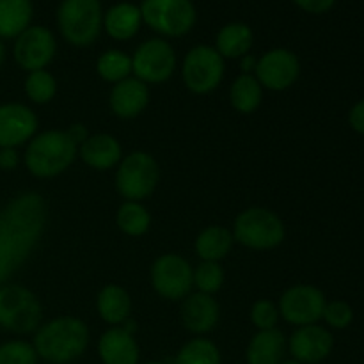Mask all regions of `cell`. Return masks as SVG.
I'll return each instance as SVG.
<instances>
[{
    "instance_id": "obj_1",
    "label": "cell",
    "mask_w": 364,
    "mask_h": 364,
    "mask_svg": "<svg viewBox=\"0 0 364 364\" xmlns=\"http://www.w3.org/2000/svg\"><path fill=\"white\" fill-rule=\"evenodd\" d=\"M45 224L46 203L38 192H21L0 210V287L31 256Z\"/></svg>"
},
{
    "instance_id": "obj_2",
    "label": "cell",
    "mask_w": 364,
    "mask_h": 364,
    "mask_svg": "<svg viewBox=\"0 0 364 364\" xmlns=\"http://www.w3.org/2000/svg\"><path fill=\"white\" fill-rule=\"evenodd\" d=\"M91 341L87 323L77 316H57L34 333L38 358L48 364H70L85 354Z\"/></svg>"
},
{
    "instance_id": "obj_3",
    "label": "cell",
    "mask_w": 364,
    "mask_h": 364,
    "mask_svg": "<svg viewBox=\"0 0 364 364\" xmlns=\"http://www.w3.org/2000/svg\"><path fill=\"white\" fill-rule=\"evenodd\" d=\"M77 156L78 146L66 130H45L27 142L23 162L32 176L48 180L66 173Z\"/></svg>"
},
{
    "instance_id": "obj_4",
    "label": "cell",
    "mask_w": 364,
    "mask_h": 364,
    "mask_svg": "<svg viewBox=\"0 0 364 364\" xmlns=\"http://www.w3.org/2000/svg\"><path fill=\"white\" fill-rule=\"evenodd\" d=\"M235 242L252 251H270L279 247L287 237L283 219L274 210L251 206L237 215L233 223Z\"/></svg>"
},
{
    "instance_id": "obj_5",
    "label": "cell",
    "mask_w": 364,
    "mask_h": 364,
    "mask_svg": "<svg viewBox=\"0 0 364 364\" xmlns=\"http://www.w3.org/2000/svg\"><path fill=\"white\" fill-rule=\"evenodd\" d=\"M57 25L70 45L91 46L103 28L102 4L100 0H63L57 9Z\"/></svg>"
},
{
    "instance_id": "obj_6",
    "label": "cell",
    "mask_w": 364,
    "mask_h": 364,
    "mask_svg": "<svg viewBox=\"0 0 364 364\" xmlns=\"http://www.w3.org/2000/svg\"><path fill=\"white\" fill-rule=\"evenodd\" d=\"M160 181V167L155 156L148 151H132L123 155L116 169V188L124 201L142 203L156 191Z\"/></svg>"
},
{
    "instance_id": "obj_7",
    "label": "cell",
    "mask_w": 364,
    "mask_h": 364,
    "mask_svg": "<svg viewBox=\"0 0 364 364\" xmlns=\"http://www.w3.org/2000/svg\"><path fill=\"white\" fill-rule=\"evenodd\" d=\"M43 308L27 287L6 283L0 287V327L14 334L36 333L41 326Z\"/></svg>"
},
{
    "instance_id": "obj_8",
    "label": "cell",
    "mask_w": 364,
    "mask_h": 364,
    "mask_svg": "<svg viewBox=\"0 0 364 364\" xmlns=\"http://www.w3.org/2000/svg\"><path fill=\"white\" fill-rule=\"evenodd\" d=\"M142 23L164 38H181L194 28L198 13L192 0H142Z\"/></svg>"
},
{
    "instance_id": "obj_9",
    "label": "cell",
    "mask_w": 364,
    "mask_h": 364,
    "mask_svg": "<svg viewBox=\"0 0 364 364\" xmlns=\"http://www.w3.org/2000/svg\"><path fill=\"white\" fill-rule=\"evenodd\" d=\"M226 63L213 46L198 45L191 48L181 64V78L185 87L194 95H210L220 85Z\"/></svg>"
},
{
    "instance_id": "obj_10",
    "label": "cell",
    "mask_w": 364,
    "mask_h": 364,
    "mask_svg": "<svg viewBox=\"0 0 364 364\" xmlns=\"http://www.w3.org/2000/svg\"><path fill=\"white\" fill-rule=\"evenodd\" d=\"M178 66L173 45L164 38L141 43L132 55V75L148 85H160L169 80Z\"/></svg>"
},
{
    "instance_id": "obj_11",
    "label": "cell",
    "mask_w": 364,
    "mask_h": 364,
    "mask_svg": "<svg viewBox=\"0 0 364 364\" xmlns=\"http://www.w3.org/2000/svg\"><path fill=\"white\" fill-rule=\"evenodd\" d=\"M151 287L166 301H183L194 288V267L183 256L167 252L153 262L149 270Z\"/></svg>"
},
{
    "instance_id": "obj_12",
    "label": "cell",
    "mask_w": 364,
    "mask_h": 364,
    "mask_svg": "<svg viewBox=\"0 0 364 364\" xmlns=\"http://www.w3.org/2000/svg\"><path fill=\"white\" fill-rule=\"evenodd\" d=\"M326 304L327 299L320 288L313 284H294L283 291L277 308L284 322L295 327H304L322 320Z\"/></svg>"
},
{
    "instance_id": "obj_13",
    "label": "cell",
    "mask_w": 364,
    "mask_h": 364,
    "mask_svg": "<svg viewBox=\"0 0 364 364\" xmlns=\"http://www.w3.org/2000/svg\"><path fill=\"white\" fill-rule=\"evenodd\" d=\"M252 75L267 91L283 92L297 84L301 77V60L291 50L272 48L256 60Z\"/></svg>"
},
{
    "instance_id": "obj_14",
    "label": "cell",
    "mask_w": 364,
    "mask_h": 364,
    "mask_svg": "<svg viewBox=\"0 0 364 364\" xmlns=\"http://www.w3.org/2000/svg\"><path fill=\"white\" fill-rule=\"evenodd\" d=\"M55 36L45 25H31L18 36L13 46L14 63L27 73L46 70L55 57Z\"/></svg>"
},
{
    "instance_id": "obj_15",
    "label": "cell",
    "mask_w": 364,
    "mask_h": 364,
    "mask_svg": "<svg viewBox=\"0 0 364 364\" xmlns=\"http://www.w3.org/2000/svg\"><path fill=\"white\" fill-rule=\"evenodd\" d=\"M39 119L25 103H0V148H14L27 144L38 134Z\"/></svg>"
},
{
    "instance_id": "obj_16",
    "label": "cell",
    "mask_w": 364,
    "mask_h": 364,
    "mask_svg": "<svg viewBox=\"0 0 364 364\" xmlns=\"http://www.w3.org/2000/svg\"><path fill=\"white\" fill-rule=\"evenodd\" d=\"M291 359L302 364H318L326 361L334 348V336L327 327L313 326L297 327L287 340Z\"/></svg>"
},
{
    "instance_id": "obj_17",
    "label": "cell",
    "mask_w": 364,
    "mask_h": 364,
    "mask_svg": "<svg viewBox=\"0 0 364 364\" xmlns=\"http://www.w3.org/2000/svg\"><path fill=\"white\" fill-rule=\"evenodd\" d=\"M220 320V306L213 295L192 291L181 304V322L188 333L205 336L212 333Z\"/></svg>"
},
{
    "instance_id": "obj_18",
    "label": "cell",
    "mask_w": 364,
    "mask_h": 364,
    "mask_svg": "<svg viewBox=\"0 0 364 364\" xmlns=\"http://www.w3.org/2000/svg\"><path fill=\"white\" fill-rule=\"evenodd\" d=\"M109 105L119 119H135L148 109L149 85L135 77L124 78L110 89Z\"/></svg>"
},
{
    "instance_id": "obj_19",
    "label": "cell",
    "mask_w": 364,
    "mask_h": 364,
    "mask_svg": "<svg viewBox=\"0 0 364 364\" xmlns=\"http://www.w3.org/2000/svg\"><path fill=\"white\" fill-rule=\"evenodd\" d=\"M98 355L102 364H139L141 347L135 340V334L117 326L110 327L100 336Z\"/></svg>"
},
{
    "instance_id": "obj_20",
    "label": "cell",
    "mask_w": 364,
    "mask_h": 364,
    "mask_svg": "<svg viewBox=\"0 0 364 364\" xmlns=\"http://www.w3.org/2000/svg\"><path fill=\"white\" fill-rule=\"evenodd\" d=\"M78 156L84 160L87 167L95 171H109L117 167L123 159V148L121 142L110 134H95L89 135L80 146H78Z\"/></svg>"
},
{
    "instance_id": "obj_21",
    "label": "cell",
    "mask_w": 364,
    "mask_h": 364,
    "mask_svg": "<svg viewBox=\"0 0 364 364\" xmlns=\"http://www.w3.org/2000/svg\"><path fill=\"white\" fill-rule=\"evenodd\" d=\"M287 336L279 329L258 331L245 348L247 364H281L287 355Z\"/></svg>"
},
{
    "instance_id": "obj_22",
    "label": "cell",
    "mask_w": 364,
    "mask_h": 364,
    "mask_svg": "<svg viewBox=\"0 0 364 364\" xmlns=\"http://www.w3.org/2000/svg\"><path fill=\"white\" fill-rule=\"evenodd\" d=\"M142 25L141 7L132 2H119L103 14V31L116 41L135 38Z\"/></svg>"
},
{
    "instance_id": "obj_23",
    "label": "cell",
    "mask_w": 364,
    "mask_h": 364,
    "mask_svg": "<svg viewBox=\"0 0 364 364\" xmlns=\"http://www.w3.org/2000/svg\"><path fill=\"white\" fill-rule=\"evenodd\" d=\"M96 311L110 327L123 326L132 313L130 294L119 284H107L96 297Z\"/></svg>"
},
{
    "instance_id": "obj_24",
    "label": "cell",
    "mask_w": 364,
    "mask_h": 364,
    "mask_svg": "<svg viewBox=\"0 0 364 364\" xmlns=\"http://www.w3.org/2000/svg\"><path fill=\"white\" fill-rule=\"evenodd\" d=\"M252 45H255V34L252 28L247 23L242 21H233L228 23L217 32L215 46L213 48L220 53L224 60L226 59H238L247 55L251 52Z\"/></svg>"
},
{
    "instance_id": "obj_25",
    "label": "cell",
    "mask_w": 364,
    "mask_h": 364,
    "mask_svg": "<svg viewBox=\"0 0 364 364\" xmlns=\"http://www.w3.org/2000/svg\"><path fill=\"white\" fill-rule=\"evenodd\" d=\"M233 244L235 238L231 230L219 226V224H213V226L205 228L198 235L194 242V249L196 255L201 258V262L220 263V259H224L230 255Z\"/></svg>"
},
{
    "instance_id": "obj_26",
    "label": "cell",
    "mask_w": 364,
    "mask_h": 364,
    "mask_svg": "<svg viewBox=\"0 0 364 364\" xmlns=\"http://www.w3.org/2000/svg\"><path fill=\"white\" fill-rule=\"evenodd\" d=\"M32 0H0V39H16L31 27Z\"/></svg>"
},
{
    "instance_id": "obj_27",
    "label": "cell",
    "mask_w": 364,
    "mask_h": 364,
    "mask_svg": "<svg viewBox=\"0 0 364 364\" xmlns=\"http://www.w3.org/2000/svg\"><path fill=\"white\" fill-rule=\"evenodd\" d=\"M263 91H265V89H263L262 84L256 80L255 75L242 73L240 77L235 78L233 84H231L230 87L231 107H233L238 114L249 116V114L256 112V110L259 109V105H262Z\"/></svg>"
},
{
    "instance_id": "obj_28",
    "label": "cell",
    "mask_w": 364,
    "mask_h": 364,
    "mask_svg": "<svg viewBox=\"0 0 364 364\" xmlns=\"http://www.w3.org/2000/svg\"><path fill=\"white\" fill-rule=\"evenodd\" d=\"M116 224L127 237H142L151 228V213L142 203L123 201V205L117 208Z\"/></svg>"
},
{
    "instance_id": "obj_29",
    "label": "cell",
    "mask_w": 364,
    "mask_h": 364,
    "mask_svg": "<svg viewBox=\"0 0 364 364\" xmlns=\"http://www.w3.org/2000/svg\"><path fill=\"white\" fill-rule=\"evenodd\" d=\"M173 364H223V354L212 340L196 336L178 350Z\"/></svg>"
},
{
    "instance_id": "obj_30",
    "label": "cell",
    "mask_w": 364,
    "mask_h": 364,
    "mask_svg": "<svg viewBox=\"0 0 364 364\" xmlns=\"http://www.w3.org/2000/svg\"><path fill=\"white\" fill-rule=\"evenodd\" d=\"M96 73L102 80L112 85L117 84V82L132 77V57L124 53L123 50H105L96 59Z\"/></svg>"
},
{
    "instance_id": "obj_31",
    "label": "cell",
    "mask_w": 364,
    "mask_h": 364,
    "mask_svg": "<svg viewBox=\"0 0 364 364\" xmlns=\"http://www.w3.org/2000/svg\"><path fill=\"white\" fill-rule=\"evenodd\" d=\"M25 95L36 105H46L57 95V78L48 70H38L27 73L25 78Z\"/></svg>"
},
{
    "instance_id": "obj_32",
    "label": "cell",
    "mask_w": 364,
    "mask_h": 364,
    "mask_svg": "<svg viewBox=\"0 0 364 364\" xmlns=\"http://www.w3.org/2000/svg\"><path fill=\"white\" fill-rule=\"evenodd\" d=\"M224 269L220 263L215 262H201L194 269V288H198L199 294L215 295L224 287Z\"/></svg>"
},
{
    "instance_id": "obj_33",
    "label": "cell",
    "mask_w": 364,
    "mask_h": 364,
    "mask_svg": "<svg viewBox=\"0 0 364 364\" xmlns=\"http://www.w3.org/2000/svg\"><path fill=\"white\" fill-rule=\"evenodd\" d=\"M34 345L25 340H9L0 345V364H38Z\"/></svg>"
},
{
    "instance_id": "obj_34",
    "label": "cell",
    "mask_w": 364,
    "mask_h": 364,
    "mask_svg": "<svg viewBox=\"0 0 364 364\" xmlns=\"http://www.w3.org/2000/svg\"><path fill=\"white\" fill-rule=\"evenodd\" d=\"M251 322L252 326L258 331H270L277 329V323H279V308L277 304H274L272 301H267V299H259L252 304L251 313Z\"/></svg>"
},
{
    "instance_id": "obj_35",
    "label": "cell",
    "mask_w": 364,
    "mask_h": 364,
    "mask_svg": "<svg viewBox=\"0 0 364 364\" xmlns=\"http://www.w3.org/2000/svg\"><path fill=\"white\" fill-rule=\"evenodd\" d=\"M322 320L331 329L343 331L354 322V308L347 301H331L326 304Z\"/></svg>"
},
{
    "instance_id": "obj_36",
    "label": "cell",
    "mask_w": 364,
    "mask_h": 364,
    "mask_svg": "<svg viewBox=\"0 0 364 364\" xmlns=\"http://www.w3.org/2000/svg\"><path fill=\"white\" fill-rule=\"evenodd\" d=\"M299 9L306 11L309 14H323L331 11L336 4V0H291Z\"/></svg>"
},
{
    "instance_id": "obj_37",
    "label": "cell",
    "mask_w": 364,
    "mask_h": 364,
    "mask_svg": "<svg viewBox=\"0 0 364 364\" xmlns=\"http://www.w3.org/2000/svg\"><path fill=\"white\" fill-rule=\"evenodd\" d=\"M348 124L359 135H364V98L354 103L352 109L348 110Z\"/></svg>"
},
{
    "instance_id": "obj_38",
    "label": "cell",
    "mask_w": 364,
    "mask_h": 364,
    "mask_svg": "<svg viewBox=\"0 0 364 364\" xmlns=\"http://www.w3.org/2000/svg\"><path fill=\"white\" fill-rule=\"evenodd\" d=\"M21 159L18 149L0 148V171H14L20 166Z\"/></svg>"
},
{
    "instance_id": "obj_39",
    "label": "cell",
    "mask_w": 364,
    "mask_h": 364,
    "mask_svg": "<svg viewBox=\"0 0 364 364\" xmlns=\"http://www.w3.org/2000/svg\"><path fill=\"white\" fill-rule=\"evenodd\" d=\"M66 134L70 135L71 137V141L75 142V144L77 146H80L82 142L85 141V139L89 137V132H87V128H85V124H82V123H73V124H70V127L66 128Z\"/></svg>"
},
{
    "instance_id": "obj_40",
    "label": "cell",
    "mask_w": 364,
    "mask_h": 364,
    "mask_svg": "<svg viewBox=\"0 0 364 364\" xmlns=\"http://www.w3.org/2000/svg\"><path fill=\"white\" fill-rule=\"evenodd\" d=\"M256 60L258 59H255V57L252 55H244L240 59V66H242V71H244V73H249V75H252L255 73V68H256Z\"/></svg>"
},
{
    "instance_id": "obj_41",
    "label": "cell",
    "mask_w": 364,
    "mask_h": 364,
    "mask_svg": "<svg viewBox=\"0 0 364 364\" xmlns=\"http://www.w3.org/2000/svg\"><path fill=\"white\" fill-rule=\"evenodd\" d=\"M6 63V46H4V41L0 39V68Z\"/></svg>"
},
{
    "instance_id": "obj_42",
    "label": "cell",
    "mask_w": 364,
    "mask_h": 364,
    "mask_svg": "<svg viewBox=\"0 0 364 364\" xmlns=\"http://www.w3.org/2000/svg\"><path fill=\"white\" fill-rule=\"evenodd\" d=\"M281 364H302V363H299V361H295V359H284L283 363Z\"/></svg>"
},
{
    "instance_id": "obj_43",
    "label": "cell",
    "mask_w": 364,
    "mask_h": 364,
    "mask_svg": "<svg viewBox=\"0 0 364 364\" xmlns=\"http://www.w3.org/2000/svg\"><path fill=\"white\" fill-rule=\"evenodd\" d=\"M142 364H167V363H164V361H148V363H142Z\"/></svg>"
}]
</instances>
